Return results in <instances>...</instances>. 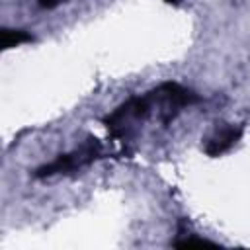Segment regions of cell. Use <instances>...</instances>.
<instances>
[{"instance_id": "1", "label": "cell", "mask_w": 250, "mask_h": 250, "mask_svg": "<svg viewBox=\"0 0 250 250\" xmlns=\"http://www.w3.org/2000/svg\"><path fill=\"white\" fill-rule=\"evenodd\" d=\"M100 156H102V145L98 141H90V143L82 145L80 148H76V150H72L68 154H62L57 160L41 166L35 172V176L37 178H45V176H55V174H68V172H72L76 168H82V166L94 162Z\"/></svg>"}, {"instance_id": "2", "label": "cell", "mask_w": 250, "mask_h": 250, "mask_svg": "<svg viewBox=\"0 0 250 250\" xmlns=\"http://www.w3.org/2000/svg\"><path fill=\"white\" fill-rule=\"evenodd\" d=\"M242 129L240 127H225L221 131H217L205 145V152L209 156H219L223 152H227L230 146H234V143L240 139Z\"/></svg>"}, {"instance_id": "3", "label": "cell", "mask_w": 250, "mask_h": 250, "mask_svg": "<svg viewBox=\"0 0 250 250\" xmlns=\"http://www.w3.org/2000/svg\"><path fill=\"white\" fill-rule=\"evenodd\" d=\"M33 37L27 33V31H21V29H4L2 31V47L4 49H12V47H18L21 43H27L31 41Z\"/></svg>"}, {"instance_id": "4", "label": "cell", "mask_w": 250, "mask_h": 250, "mask_svg": "<svg viewBox=\"0 0 250 250\" xmlns=\"http://www.w3.org/2000/svg\"><path fill=\"white\" fill-rule=\"evenodd\" d=\"M186 238L184 240H176L174 244L176 246H182V248H189V246H215V242L211 240H205V238H195V234H184Z\"/></svg>"}, {"instance_id": "5", "label": "cell", "mask_w": 250, "mask_h": 250, "mask_svg": "<svg viewBox=\"0 0 250 250\" xmlns=\"http://www.w3.org/2000/svg\"><path fill=\"white\" fill-rule=\"evenodd\" d=\"M37 2H39V6H41V8H55L61 0H37Z\"/></svg>"}, {"instance_id": "6", "label": "cell", "mask_w": 250, "mask_h": 250, "mask_svg": "<svg viewBox=\"0 0 250 250\" xmlns=\"http://www.w3.org/2000/svg\"><path fill=\"white\" fill-rule=\"evenodd\" d=\"M166 2H174V4H176V2H180V0H166Z\"/></svg>"}]
</instances>
